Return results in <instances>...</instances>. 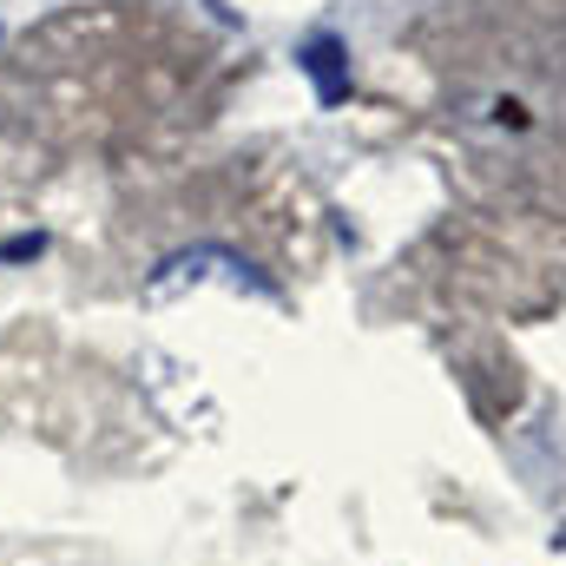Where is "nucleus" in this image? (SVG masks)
I'll return each instance as SVG.
<instances>
[{"label":"nucleus","instance_id":"nucleus-1","mask_svg":"<svg viewBox=\"0 0 566 566\" xmlns=\"http://www.w3.org/2000/svg\"><path fill=\"white\" fill-rule=\"evenodd\" d=\"M211 264H218L224 277L238 283V290L251 283V290H264V296H271V283H258V277H251V264H244V258H231V251H185V258H165V264L151 271V296H171L178 283H198V277H211Z\"/></svg>","mask_w":566,"mask_h":566},{"label":"nucleus","instance_id":"nucleus-2","mask_svg":"<svg viewBox=\"0 0 566 566\" xmlns=\"http://www.w3.org/2000/svg\"><path fill=\"white\" fill-rule=\"evenodd\" d=\"M303 73L316 80V99H323V106H336V99H343V40L316 33V40L303 46Z\"/></svg>","mask_w":566,"mask_h":566},{"label":"nucleus","instance_id":"nucleus-3","mask_svg":"<svg viewBox=\"0 0 566 566\" xmlns=\"http://www.w3.org/2000/svg\"><path fill=\"white\" fill-rule=\"evenodd\" d=\"M40 251H46L40 231H33V238H7V244H0V264H27V258H40Z\"/></svg>","mask_w":566,"mask_h":566}]
</instances>
